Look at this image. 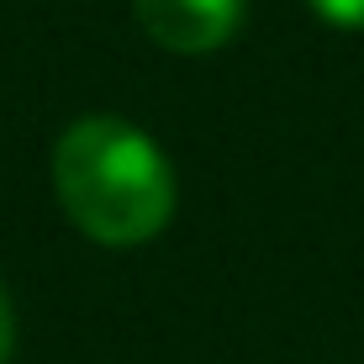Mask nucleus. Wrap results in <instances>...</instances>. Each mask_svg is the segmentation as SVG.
I'll return each mask as SVG.
<instances>
[{
    "label": "nucleus",
    "mask_w": 364,
    "mask_h": 364,
    "mask_svg": "<svg viewBox=\"0 0 364 364\" xmlns=\"http://www.w3.org/2000/svg\"><path fill=\"white\" fill-rule=\"evenodd\" d=\"M64 217L106 248H132L174 217V169L164 148L122 117H80L53 148Z\"/></svg>",
    "instance_id": "obj_1"
},
{
    "label": "nucleus",
    "mask_w": 364,
    "mask_h": 364,
    "mask_svg": "<svg viewBox=\"0 0 364 364\" xmlns=\"http://www.w3.org/2000/svg\"><path fill=\"white\" fill-rule=\"evenodd\" d=\"M137 27L169 53H211L243 27L248 0H132Z\"/></svg>",
    "instance_id": "obj_2"
},
{
    "label": "nucleus",
    "mask_w": 364,
    "mask_h": 364,
    "mask_svg": "<svg viewBox=\"0 0 364 364\" xmlns=\"http://www.w3.org/2000/svg\"><path fill=\"white\" fill-rule=\"evenodd\" d=\"M311 11L333 27H364V0H311Z\"/></svg>",
    "instance_id": "obj_3"
},
{
    "label": "nucleus",
    "mask_w": 364,
    "mask_h": 364,
    "mask_svg": "<svg viewBox=\"0 0 364 364\" xmlns=\"http://www.w3.org/2000/svg\"><path fill=\"white\" fill-rule=\"evenodd\" d=\"M11 338H16V317H11V301H6V291H0V364H6V354H11Z\"/></svg>",
    "instance_id": "obj_4"
}]
</instances>
